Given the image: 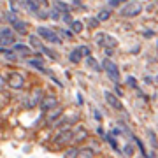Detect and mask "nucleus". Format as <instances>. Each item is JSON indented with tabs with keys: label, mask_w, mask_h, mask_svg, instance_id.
Here are the masks:
<instances>
[{
	"label": "nucleus",
	"mask_w": 158,
	"mask_h": 158,
	"mask_svg": "<svg viewBox=\"0 0 158 158\" xmlns=\"http://www.w3.org/2000/svg\"><path fill=\"white\" fill-rule=\"evenodd\" d=\"M7 21H9V25H12V30H16V32H19V34H27L28 27H27V23L23 21V19L18 18L16 12H12V11L7 12Z\"/></svg>",
	"instance_id": "nucleus-1"
},
{
	"label": "nucleus",
	"mask_w": 158,
	"mask_h": 158,
	"mask_svg": "<svg viewBox=\"0 0 158 158\" xmlns=\"http://www.w3.org/2000/svg\"><path fill=\"white\" fill-rule=\"evenodd\" d=\"M37 35H39L40 39L48 40V42H53V44H62V39L58 37L56 32L46 28V27H39V28H37Z\"/></svg>",
	"instance_id": "nucleus-2"
},
{
	"label": "nucleus",
	"mask_w": 158,
	"mask_h": 158,
	"mask_svg": "<svg viewBox=\"0 0 158 158\" xmlns=\"http://www.w3.org/2000/svg\"><path fill=\"white\" fill-rule=\"evenodd\" d=\"M102 69L106 70V74L109 76V79H111L113 83H116V85H118V81H119V70H118V67H116V63L106 58V60H104V63H102Z\"/></svg>",
	"instance_id": "nucleus-3"
},
{
	"label": "nucleus",
	"mask_w": 158,
	"mask_h": 158,
	"mask_svg": "<svg viewBox=\"0 0 158 158\" xmlns=\"http://www.w3.org/2000/svg\"><path fill=\"white\" fill-rule=\"evenodd\" d=\"M141 11H142V6L139 2H130L128 6L121 7L119 14L123 18H134V16H137V14H141Z\"/></svg>",
	"instance_id": "nucleus-4"
},
{
	"label": "nucleus",
	"mask_w": 158,
	"mask_h": 158,
	"mask_svg": "<svg viewBox=\"0 0 158 158\" xmlns=\"http://www.w3.org/2000/svg\"><path fill=\"white\" fill-rule=\"evenodd\" d=\"M6 81H7V85L11 86V88H14V90H21L23 86H25V77L19 72H9Z\"/></svg>",
	"instance_id": "nucleus-5"
},
{
	"label": "nucleus",
	"mask_w": 158,
	"mask_h": 158,
	"mask_svg": "<svg viewBox=\"0 0 158 158\" xmlns=\"http://www.w3.org/2000/svg\"><path fill=\"white\" fill-rule=\"evenodd\" d=\"M72 135H74L72 130H69V128L67 130H62V132L55 137V144H56V146H65L67 142L72 141Z\"/></svg>",
	"instance_id": "nucleus-6"
},
{
	"label": "nucleus",
	"mask_w": 158,
	"mask_h": 158,
	"mask_svg": "<svg viewBox=\"0 0 158 158\" xmlns=\"http://www.w3.org/2000/svg\"><path fill=\"white\" fill-rule=\"evenodd\" d=\"M104 98H106V102H107L109 107L116 109V111H121V109H123V106H121L118 95H114V93H111V91H106V93H104Z\"/></svg>",
	"instance_id": "nucleus-7"
},
{
	"label": "nucleus",
	"mask_w": 158,
	"mask_h": 158,
	"mask_svg": "<svg viewBox=\"0 0 158 158\" xmlns=\"http://www.w3.org/2000/svg\"><path fill=\"white\" fill-rule=\"evenodd\" d=\"M55 106H58V98L55 95H48L46 98L40 100V109H42L44 113L46 111H49V109H53Z\"/></svg>",
	"instance_id": "nucleus-8"
},
{
	"label": "nucleus",
	"mask_w": 158,
	"mask_h": 158,
	"mask_svg": "<svg viewBox=\"0 0 158 158\" xmlns=\"http://www.w3.org/2000/svg\"><path fill=\"white\" fill-rule=\"evenodd\" d=\"M48 113V116H46V121L48 123H55L60 116H62V113H63V109L62 107H58V106H55L53 109H49V111H46Z\"/></svg>",
	"instance_id": "nucleus-9"
},
{
	"label": "nucleus",
	"mask_w": 158,
	"mask_h": 158,
	"mask_svg": "<svg viewBox=\"0 0 158 158\" xmlns=\"http://www.w3.org/2000/svg\"><path fill=\"white\" fill-rule=\"evenodd\" d=\"M23 7L28 12H39V2L37 0H23Z\"/></svg>",
	"instance_id": "nucleus-10"
},
{
	"label": "nucleus",
	"mask_w": 158,
	"mask_h": 158,
	"mask_svg": "<svg viewBox=\"0 0 158 158\" xmlns=\"http://www.w3.org/2000/svg\"><path fill=\"white\" fill-rule=\"evenodd\" d=\"M27 63H28L32 69H37V70H40V72H46L44 63H42V60H40V58H32V60H28Z\"/></svg>",
	"instance_id": "nucleus-11"
},
{
	"label": "nucleus",
	"mask_w": 158,
	"mask_h": 158,
	"mask_svg": "<svg viewBox=\"0 0 158 158\" xmlns=\"http://www.w3.org/2000/svg\"><path fill=\"white\" fill-rule=\"evenodd\" d=\"M44 97H42V90H35L34 93H32V100H30V107H34V106H37V104H40V100H42Z\"/></svg>",
	"instance_id": "nucleus-12"
},
{
	"label": "nucleus",
	"mask_w": 158,
	"mask_h": 158,
	"mask_svg": "<svg viewBox=\"0 0 158 158\" xmlns=\"http://www.w3.org/2000/svg\"><path fill=\"white\" fill-rule=\"evenodd\" d=\"M86 137H88V132H86V128H83V127H81V128H79L77 132H76V134L72 135V141H76V142H83V141L86 139Z\"/></svg>",
	"instance_id": "nucleus-13"
},
{
	"label": "nucleus",
	"mask_w": 158,
	"mask_h": 158,
	"mask_svg": "<svg viewBox=\"0 0 158 158\" xmlns=\"http://www.w3.org/2000/svg\"><path fill=\"white\" fill-rule=\"evenodd\" d=\"M9 11H12V12H19V11H23V0H9Z\"/></svg>",
	"instance_id": "nucleus-14"
},
{
	"label": "nucleus",
	"mask_w": 158,
	"mask_h": 158,
	"mask_svg": "<svg viewBox=\"0 0 158 158\" xmlns=\"http://www.w3.org/2000/svg\"><path fill=\"white\" fill-rule=\"evenodd\" d=\"M69 58H70V62H72V63H79V62H81V58H83V53H81L79 48H76V49L69 55Z\"/></svg>",
	"instance_id": "nucleus-15"
},
{
	"label": "nucleus",
	"mask_w": 158,
	"mask_h": 158,
	"mask_svg": "<svg viewBox=\"0 0 158 158\" xmlns=\"http://www.w3.org/2000/svg\"><path fill=\"white\" fill-rule=\"evenodd\" d=\"M53 6L56 7L60 12H70V7H69L65 2H62V0H55V2H53Z\"/></svg>",
	"instance_id": "nucleus-16"
},
{
	"label": "nucleus",
	"mask_w": 158,
	"mask_h": 158,
	"mask_svg": "<svg viewBox=\"0 0 158 158\" xmlns=\"http://www.w3.org/2000/svg\"><path fill=\"white\" fill-rule=\"evenodd\" d=\"M86 63H88V67H90V69H93V70H97V72H98V70L102 69V65H100V63L97 62L95 58H91L90 55H88V58H86Z\"/></svg>",
	"instance_id": "nucleus-17"
},
{
	"label": "nucleus",
	"mask_w": 158,
	"mask_h": 158,
	"mask_svg": "<svg viewBox=\"0 0 158 158\" xmlns=\"http://www.w3.org/2000/svg\"><path fill=\"white\" fill-rule=\"evenodd\" d=\"M70 27H72V32H76V34H81V32H83V28H85V25L79 21V19H72Z\"/></svg>",
	"instance_id": "nucleus-18"
},
{
	"label": "nucleus",
	"mask_w": 158,
	"mask_h": 158,
	"mask_svg": "<svg viewBox=\"0 0 158 158\" xmlns=\"http://www.w3.org/2000/svg\"><path fill=\"white\" fill-rule=\"evenodd\" d=\"M0 53L4 55V56L7 58V60H11V62H14L16 60V55H14V51L12 49H6V48H0Z\"/></svg>",
	"instance_id": "nucleus-19"
},
{
	"label": "nucleus",
	"mask_w": 158,
	"mask_h": 158,
	"mask_svg": "<svg viewBox=\"0 0 158 158\" xmlns=\"http://www.w3.org/2000/svg\"><path fill=\"white\" fill-rule=\"evenodd\" d=\"M14 51H18V53H21V55H30V48L25 44H14Z\"/></svg>",
	"instance_id": "nucleus-20"
},
{
	"label": "nucleus",
	"mask_w": 158,
	"mask_h": 158,
	"mask_svg": "<svg viewBox=\"0 0 158 158\" xmlns=\"http://www.w3.org/2000/svg\"><path fill=\"white\" fill-rule=\"evenodd\" d=\"M102 46H106V48H116V40H114V37H111V35H106V37H104V42H102Z\"/></svg>",
	"instance_id": "nucleus-21"
},
{
	"label": "nucleus",
	"mask_w": 158,
	"mask_h": 158,
	"mask_svg": "<svg viewBox=\"0 0 158 158\" xmlns=\"http://www.w3.org/2000/svg\"><path fill=\"white\" fill-rule=\"evenodd\" d=\"M30 44L34 46L37 51L42 49V42H40V39H37V35H30Z\"/></svg>",
	"instance_id": "nucleus-22"
},
{
	"label": "nucleus",
	"mask_w": 158,
	"mask_h": 158,
	"mask_svg": "<svg viewBox=\"0 0 158 158\" xmlns=\"http://www.w3.org/2000/svg\"><path fill=\"white\" fill-rule=\"evenodd\" d=\"M79 156L91 158V156H95V151H91L90 148H83V149H79Z\"/></svg>",
	"instance_id": "nucleus-23"
},
{
	"label": "nucleus",
	"mask_w": 158,
	"mask_h": 158,
	"mask_svg": "<svg viewBox=\"0 0 158 158\" xmlns=\"http://www.w3.org/2000/svg\"><path fill=\"white\" fill-rule=\"evenodd\" d=\"M98 21H107L109 18H111V11H109V9H104V11H100L98 12Z\"/></svg>",
	"instance_id": "nucleus-24"
},
{
	"label": "nucleus",
	"mask_w": 158,
	"mask_h": 158,
	"mask_svg": "<svg viewBox=\"0 0 158 158\" xmlns=\"http://www.w3.org/2000/svg\"><path fill=\"white\" fill-rule=\"evenodd\" d=\"M65 156H67V158L79 156V149H77V148H70V149H67V151H65Z\"/></svg>",
	"instance_id": "nucleus-25"
},
{
	"label": "nucleus",
	"mask_w": 158,
	"mask_h": 158,
	"mask_svg": "<svg viewBox=\"0 0 158 158\" xmlns=\"http://www.w3.org/2000/svg\"><path fill=\"white\" fill-rule=\"evenodd\" d=\"M148 135H149V141H151L153 148H158V141H156V135H155V132H153V130H148Z\"/></svg>",
	"instance_id": "nucleus-26"
},
{
	"label": "nucleus",
	"mask_w": 158,
	"mask_h": 158,
	"mask_svg": "<svg viewBox=\"0 0 158 158\" xmlns=\"http://www.w3.org/2000/svg\"><path fill=\"white\" fill-rule=\"evenodd\" d=\"M123 155L125 156H132V155H134V146H132V144H127L125 149H123Z\"/></svg>",
	"instance_id": "nucleus-27"
},
{
	"label": "nucleus",
	"mask_w": 158,
	"mask_h": 158,
	"mask_svg": "<svg viewBox=\"0 0 158 158\" xmlns=\"http://www.w3.org/2000/svg\"><path fill=\"white\" fill-rule=\"evenodd\" d=\"M49 16L53 18V19H60V18H62V16H60V11H58L55 6H53V9L49 11Z\"/></svg>",
	"instance_id": "nucleus-28"
},
{
	"label": "nucleus",
	"mask_w": 158,
	"mask_h": 158,
	"mask_svg": "<svg viewBox=\"0 0 158 158\" xmlns=\"http://www.w3.org/2000/svg\"><path fill=\"white\" fill-rule=\"evenodd\" d=\"M135 144H137V146H139V151H141L142 155H144V156H148V153H146V149H144V146H142V142L139 141V139H135Z\"/></svg>",
	"instance_id": "nucleus-29"
},
{
	"label": "nucleus",
	"mask_w": 158,
	"mask_h": 158,
	"mask_svg": "<svg viewBox=\"0 0 158 158\" xmlns=\"http://www.w3.org/2000/svg\"><path fill=\"white\" fill-rule=\"evenodd\" d=\"M60 34H62L63 37H67V39H72L74 37V34L70 32V30H60Z\"/></svg>",
	"instance_id": "nucleus-30"
},
{
	"label": "nucleus",
	"mask_w": 158,
	"mask_h": 158,
	"mask_svg": "<svg viewBox=\"0 0 158 158\" xmlns=\"http://www.w3.org/2000/svg\"><path fill=\"white\" fill-rule=\"evenodd\" d=\"M104 139H106V141H107L109 144H111V146L114 148V149H116V148H118V146H116V141H114V139H113V137H111V135H106V137H104Z\"/></svg>",
	"instance_id": "nucleus-31"
},
{
	"label": "nucleus",
	"mask_w": 158,
	"mask_h": 158,
	"mask_svg": "<svg viewBox=\"0 0 158 158\" xmlns=\"http://www.w3.org/2000/svg\"><path fill=\"white\" fill-rule=\"evenodd\" d=\"M104 37H106L104 34H97V35H95V42L102 46V42H104Z\"/></svg>",
	"instance_id": "nucleus-32"
},
{
	"label": "nucleus",
	"mask_w": 158,
	"mask_h": 158,
	"mask_svg": "<svg viewBox=\"0 0 158 158\" xmlns=\"http://www.w3.org/2000/svg\"><path fill=\"white\" fill-rule=\"evenodd\" d=\"M62 19L65 23H72V18H70V14H69V12H63L62 14Z\"/></svg>",
	"instance_id": "nucleus-33"
},
{
	"label": "nucleus",
	"mask_w": 158,
	"mask_h": 158,
	"mask_svg": "<svg viewBox=\"0 0 158 158\" xmlns=\"http://www.w3.org/2000/svg\"><path fill=\"white\" fill-rule=\"evenodd\" d=\"M98 23H100L98 21V18H91L90 19V27L91 28H95V27H98Z\"/></svg>",
	"instance_id": "nucleus-34"
},
{
	"label": "nucleus",
	"mask_w": 158,
	"mask_h": 158,
	"mask_svg": "<svg viewBox=\"0 0 158 158\" xmlns=\"http://www.w3.org/2000/svg\"><path fill=\"white\" fill-rule=\"evenodd\" d=\"M127 81H128V85H130V86H137V79H135V77H132V76H130Z\"/></svg>",
	"instance_id": "nucleus-35"
},
{
	"label": "nucleus",
	"mask_w": 158,
	"mask_h": 158,
	"mask_svg": "<svg viewBox=\"0 0 158 158\" xmlns=\"http://www.w3.org/2000/svg\"><path fill=\"white\" fill-rule=\"evenodd\" d=\"M79 49H81V53H83V55H86V56L90 55V49H88V46H81Z\"/></svg>",
	"instance_id": "nucleus-36"
},
{
	"label": "nucleus",
	"mask_w": 158,
	"mask_h": 158,
	"mask_svg": "<svg viewBox=\"0 0 158 158\" xmlns=\"http://www.w3.org/2000/svg\"><path fill=\"white\" fill-rule=\"evenodd\" d=\"M6 85H7V81H4V77L0 76V90H2V88H4Z\"/></svg>",
	"instance_id": "nucleus-37"
},
{
	"label": "nucleus",
	"mask_w": 158,
	"mask_h": 158,
	"mask_svg": "<svg viewBox=\"0 0 158 158\" xmlns=\"http://www.w3.org/2000/svg\"><path fill=\"white\" fill-rule=\"evenodd\" d=\"M144 35H146V37H153V35H155V32H153V30H149V32H144Z\"/></svg>",
	"instance_id": "nucleus-38"
},
{
	"label": "nucleus",
	"mask_w": 158,
	"mask_h": 158,
	"mask_svg": "<svg viewBox=\"0 0 158 158\" xmlns=\"http://www.w3.org/2000/svg\"><path fill=\"white\" fill-rule=\"evenodd\" d=\"M118 2H119V0H111V2H109V6L114 7V6H118Z\"/></svg>",
	"instance_id": "nucleus-39"
},
{
	"label": "nucleus",
	"mask_w": 158,
	"mask_h": 158,
	"mask_svg": "<svg viewBox=\"0 0 158 158\" xmlns=\"http://www.w3.org/2000/svg\"><path fill=\"white\" fill-rule=\"evenodd\" d=\"M77 104H83V97H81V93H77Z\"/></svg>",
	"instance_id": "nucleus-40"
},
{
	"label": "nucleus",
	"mask_w": 158,
	"mask_h": 158,
	"mask_svg": "<svg viewBox=\"0 0 158 158\" xmlns=\"http://www.w3.org/2000/svg\"><path fill=\"white\" fill-rule=\"evenodd\" d=\"M0 46H2V35H0Z\"/></svg>",
	"instance_id": "nucleus-41"
},
{
	"label": "nucleus",
	"mask_w": 158,
	"mask_h": 158,
	"mask_svg": "<svg viewBox=\"0 0 158 158\" xmlns=\"http://www.w3.org/2000/svg\"><path fill=\"white\" fill-rule=\"evenodd\" d=\"M0 23H2V18H0Z\"/></svg>",
	"instance_id": "nucleus-42"
},
{
	"label": "nucleus",
	"mask_w": 158,
	"mask_h": 158,
	"mask_svg": "<svg viewBox=\"0 0 158 158\" xmlns=\"http://www.w3.org/2000/svg\"><path fill=\"white\" fill-rule=\"evenodd\" d=\"M156 2H158V0H156Z\"/></svg>",
	"instance_id": "nucleus-43"
}]
</instances>
